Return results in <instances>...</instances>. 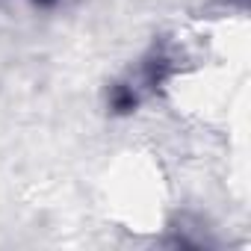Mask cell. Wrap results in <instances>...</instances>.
<instances>
[{"instance_id": "obj_1", "label": "cell", "mask_w": 251, "mask_h": 251, "mask_svg": "<svg viewBox=\"0 0 251 251\" xmlns=\"http://www.w3.org/2000/svg\"><path fill=\"white\" fill-rule=\"evenodd\" d=\"M169 74H172L169 59H166V56H154V59L145 65L142 80H145V86H148V89H157V86H163V83H166V77H169Z\"/></svg>"}, {"instance_id": "obj_2", "label": "cell", "mask_w": 251, "mask_h": 251, "mask_svg": "<svg viewBox=\"0 0 251 251\" xmlns=\"http://www.w3.org/2000/svg\"><path fill=\"white\" fill-rule=\"evenodd\" d=\"M109 106H112V112H118V115H127V112H133V109L139 106V95L133 92V86H115Z\"/></svg>"}, {"instance_id": "obj_3", "label": "cell", "mask_w": 251, "mask_h": 251, "mask_svg": "<svg viewBox=\"0 0 251 251\" xmlns=\"http://www.w3.org/2000/svg\"><path fill=\"white\" fill-rule=\"evenodd\" d=\"M36 3H42V6H48V3H53V0H36Z\"/></svg>"}]
</instances>
